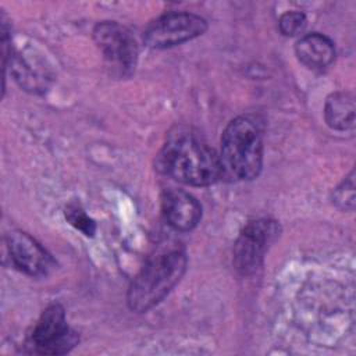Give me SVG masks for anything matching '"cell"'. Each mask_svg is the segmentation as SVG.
I'll return each instance as SVG.
<instances>
[{"label":"cell","mask_w":356,"mask_h":356,"mask_svg":"<svg viewBox=\"0 0 356 356\" xmlns=\"http://www.w3.org/2000/svg\"><path fill=\"white\" fill-rule=\"evenodd\" d=\"M306 25V17L300 11H288L285 13L278 22L280 31L285 36H295L303 31Z\"/></svg>","instance_id":"cell-13"},{"label":"cell","mask_w":356,"mask_h":356,"mask_svg":"<svg viewBox=\"0 0 356 356\" xmlns=\"http://www.w3.org/2000/svg\"><path fill=\"white\" fill-rule=\"evenodd\" d=\"M93 38L104 57L121 68H132L138 58V46L131 32L115 21H102L93 29Z\"/></svg>","instance_id":"cell-7"},{"label":"cell","mask_w":356,"mask_h":356,"mask_svg":"<svg viewBox=\"0 0 356 356\" xmlns=\"http://www.w3.org/2000/svg\"><path fill=\"white\" fill-rule=\"evenodd\" d=\"M7 246L15 267L28 275L43 277L47 275L54 267L51 256L26 232H8Z\"/></svg>","instance_id":"cell-8"},{"label":"cell","mask_w":356,"mask_h":356,"mask_svg":"<svg viewBox=\"0 0 356 356\" xmlns=\"http://www.w3.org/2000/svg\"><path fill=\"white\" fill-rule=\"evenodd\" d=\"M295 53L302 64L312 70L327 68L335 58V47L331 39L321 33H309L296 42Z\"/></svg>","instance_id":"cell-10"},{"label":"cell","mask_w":356,"mask_h":356,"mask_svg":"<svg viewBox=\"0 0 356 356\" xmlns=\"http://www.w3.org/2000/svg\"><path fill=\"white\" fill-rule=\"evenodd\" d=\"M206 28V19L200 15L174 11L152 21L143 40L152 49H167L200 36Z\"/></svg>","instance_id":"cell-6"},{"label":"cell","mask_w":356,"mask_h":356,"mask_svg":"<svg viewBox=\"0 0 356 356\" xmlns=\"http://www.w3.org/2000/svg\"><path fill=\"white\" fill-rule=\"evenodd\" d=\"M156 167L161 174L192 186H207L221 178L216 152L186 127H177L167 135Z\"/></svg>","instance_id":"cell-1"},{"label":"cell","mask_w":356,"mask_h":356,"mask_svg":"<svg viewBox=\"0 0 356 356\" xmlns=\"http://www.w3.org/2000/svg\"><path fill=\"white\" fill-rule=\"evenodd\" d=\"M334 202L341 209H353L355 204V181L353 172L335 189L334 192Z\"/></svg>","instance_id":"cell-14"},{"label":"cell","mask_w":356,"mask_h":356,"mask_svg":"<svg viewBox=\"0 0 356 356\" xmlns=\"http://www.w3.org/2000/svg\"><path fill=\"white\" fill-rule=\"evenodd\" d=\"M280 224L274 220L259 218L248 222L234 245V266L242 275L257 271L268 246L280 236Z\"/></svg>","instance_id":"cell-4"},{"label":"cell","mask_w":356,"mask_h":356,"mask_svg":"<svg viewBox=\"0 0 356 356\" xmlns=\"http://www.w3.org/2000/svg\"><path fill=\"white\" fill-rule=\"evenodd\" d=\"M324 117L327 124L337 129L345 131L355 125V99L349 92L332 93L324 107Z\"/></svg>","instance_id":"cell-11"},{"label":"cell","mask_w":356,"mask_h":356,"mask_svg":"<svg viewBox=\"0 0 356 356\" xmlns=\"http://www.w3.org/2000/svg\"><path fill=\"white\" fill-rule=\"evenodd\" d=\"M65 218L67 221L76 228L78 231H81L83 235L86 236H93L95 231H96V224L95 221L83 211V209L76 204V203H71L65 207Z\"/></svg>","instance_id":"cell-12"},{"label":"cell","mask_w":356,"mask_h":356,"mask_svg":"<svg viewBox=\"0 0 356 356\" xmlns=\"http://www.w3.org/2000/svg\"><path fill=\"white\" fill-rule=\"evenodd\" d=\"M218 160L221 178L227 181H248L259 175L263 142L260 129L250 117H236L225 127Z\"/></svg>","instance_id":"cell-3"},{"label":"cell","mask_w":356,"mask_h":356,"mask_svg":"<svg viewBox=\"0 0 356 356\" xmlns=\"http://www.w3.org/2000/svg\"><path fill=\"white\" fill-rule=\"evenodd\" d=\"M161 206L167 222L177 231H191L200 221L202 206L185 191H165L161 197Z\"/></svg>","instance_id":"cell-9"},{"label":"cell","mask_w":356,"mask_h":356,"mask_svg":"<svg viewBox=\"0 0 356 356\" xmlns=\"http://www.w3.org/2000/svg\"><path fill=\"white\" fill-rule=\"evenodd\" d=\"M78 343V335L65 320V312L60 305H50L29 337V346L39 355H64Z\"/></svg>","instance_id":"cell-5"},{"label":"cell","mask_w":356,"mask_h":356,"mask_svg":"<svg viewBox=\"0 0 356 356\" xmlns=\"http://www.w3.org/2000/svg\"><path fill=\"white\" fill-rule=\"evenodd\" d=\"M185 268L186 254L181 246L157 249L131 282L127 296L129 309L143 313L154 307L179 282Z\"/></svg>","instance_id":"cell-2"}]
</instances>
